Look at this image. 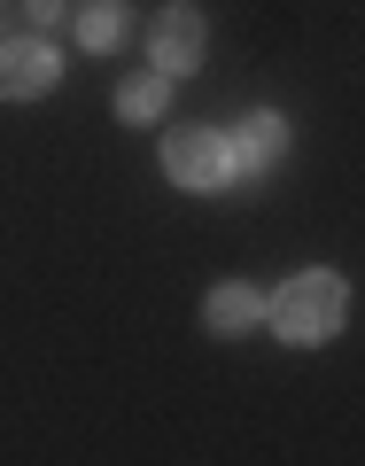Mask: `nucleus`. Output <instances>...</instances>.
Wrapping results in <instances>:
<instances>
[{
  "mask_svg": "<svg viewBox=\"0 0 365 466\" xmlns=\"http://www.w3.org/2000/svg\"><path fill=\"white\" fill-rule=\"evenodd\" d=\"M342 303H350V288L334 280V272H296L265 311H272V327H280V342H327V334L342 327Z\"/></svg>",
  "mask_w": 365,
  "mask_h": 466,
  "instance_id": "1",
  "label": "nucleus"
},
{
  "mask_svg": "<svg viewBox=\"0 0 365 466\" xmlns=\"http://www.w3.org/2000/svg\"><path fill=\"white\" fill-rule=\"evenodd\" d=\"M164 171L179 187H195V195H210V187L233 179V148H226V133H210V125H187V133L164 140Z\"/></svg>",
  "mask_w": 365,
  "mask_h": 466,
  "instance_id": "2",
  "label": "nucleus"
},
{
  "mask_svg": "<svg viewBox=\"0 0 365 466\" xmlns=\"http://www.w3.org/2000/svg\"><path fill=\"white\" fill-rule=\"evenodd\" d=\"M55 78H63V63L47 39H0V94L8 101H39Z\"/></svg>",
  "mask_w": 365,
  "mask_h": 466,
  "instance_id": "3",
  "label": "nucleus"
},
{
  "mask_svg": "<svg viewBox=\"0 0 365 466\" xmlns=\"http://www.w3.org/2000/svg\"><path fill=\"white\" fill-rule=\"evenodd\" d=\"M148 55H156V70H164V78H171V70H195V63H202V16L187 8V0L156 16V39H148Z\"/></svg>",
  "mask_w": 365,
  "mask_h": 466,
  "instance_id": "4",
  "label": "nucleus"
},
{
  "mask_svg": "<svg viewBox=\"0 0 365 466\" xmlns=\"http://www.w3.org/2000/svg\"><path fill=\"white\" fill-rule=\"evenodd\" d=\"M226 148H233V164H241V171H272V164H280V148H288V125L272 109H249L226 133Z\"/></svg>",
  "mask_w": 365,
  "mask_h": 466,
  "instance_id": "5",
  "label": "nucleus"
},
{
  "mask_svg": "<svg viewBox=\"0 0 365 466\" xmlns=\"http://www.w3.org/2000/svg\"><path fill=\"white\" fill-rule=\"evenodd\" d=\"M257 319H265V296H257L249 280H226V288H210V334H249Z\"/></svg>",
  "mask_w": 365,
  "mask_h": 466,
  "instance_id": "6",
  "label": "nucleus"
},
{
  "mask_svg": "<svg viewBox=\"0 0 365 466\" xmlns=\"http://www.w3.org/2000/svg\"><path fill=\"white\" fill-rule=\"evenodd\" d=\"M164 94H171L164 70H156V78H125L117 86V116H125V125H148V116H164Z\"/></svg>",
  "mask_w": 365,
  "mask_h": 466,
  "instance_id": "7",
  "label": "nucleus"
},
{
  "mask_svg": "<svg viewBox=\"0 0 365 466\" xmlns=\"http://www.w3.org/2000/svg\"><path fill=\"white\" fill-rule=\"evenodd\" d=\"M78 39L94 55H109L117 39H125V0H86V8H78Z\"/></svg>",
  "mask_w": 365,
  "mask_h": 466,
  "instance_id": "8",
  "label": "nucleus"
},
{
  "mask_svg": "<svg viewBox=\"0 0 365 466\" xmlns=\"http://www.w3.org/2000/svg\"><path fill=\"white\" fill-rule=\"evenodd\" d=\"M24 8H32V24H39V32H47V24H63V0H24Z\"/></svg>",
  "mask_w": 365,
  "mask_h": 466,
  "instance_id": "9",
  "label": "nucleus"
}]
</instances>
